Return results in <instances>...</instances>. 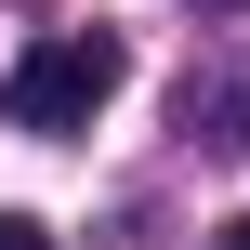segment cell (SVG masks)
<instances>
[{"label": "cell", "mask_w": 250, "mask_h": 250, "mask_svg": "<svg viewBox=\"0 0 250 250\" xmlns=\"http://www.w3.org/2000/svg\"><path fill=\"white\" fill-rule=\"evenodd\" d=\"M105 92H119V40H105V26H66V40H26V53H13L0 119H13V132H92Z\"/></svg>", "instance_id": "obj_1"}, {"label": "cell", "mask_w": 250, "mask_h": 250, "mask_svg": "<svg viewBox=\"0 0 250 250\" xmlns=\"http://www.w3.org/2000/svg\"><path fill=\"white\" fill-rule=\"evenodd\" d=\"M224 13H237V0H224Z\"/></svg>", "instance_id": "obj_4"}, {"label": "cell", "mask_w": 250, "mask_h": 250, "mask_svg": "<svg viewBox=\"0 0 250 250\" xmlns=\"http://www.w3.org/2000/svg\"><path fill=\"white\" fill-rule=\"evenodd\" d=\"M0 250H53V237H40V224H26V211H0Z\"/></svg>", "instance_id": "obj_2"}, {"label": "cell", "mask_w": 250, "mask_h": 250, "mask_svg": "<svg viewBox=\"0 0 250 250\" xmlns=\"http://www.w3.org/2000/svg\"><path fill=\"white\" fill-rule=\"evenodd\" d=\"M211 250H250V224H224V237H211Z\"/></svg>", "instance_id": "obj_3"}]
</instances>
